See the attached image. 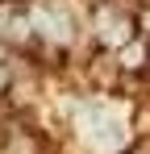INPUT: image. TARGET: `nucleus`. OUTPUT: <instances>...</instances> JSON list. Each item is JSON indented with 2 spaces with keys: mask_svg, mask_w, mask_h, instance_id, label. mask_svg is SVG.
Returning <instances> with one entry per match:
<instances>
[{
  "mask_svg": "<svg viewBox=\"0 0 150 154\" xmlns=\"http://www.w3.org/2000/svg\"><path fill=\"white\" fill-rule=\"evenodd\" d=\"M8 92H13V67H4V63H0V100H4Z\"/></svg>",
  "mask_w": 150,
  "mask_h": 154,
  "instance_id": "f257e3e1",
  "label": "nucleus"
},
{
  "mask_svg": "<svg viewBox=\"0 0 150 154\" xmlns=\"http://www.w3.org/2000/svg\"><path fill=\"white\" fill-rule=\"evenodd\" d=\"M129 154H146V146H133V150H129Z\"/></svg>",
  "mask_w": 150,
  "mask_h": 154,
  "instance_id": "f03ea898",
  "label": "nucleus"
}]
</instances>
